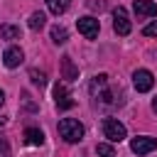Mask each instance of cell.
Listing matches in <instances>:
<instances>
[{
    "label": "cell",
    "mask_w": 157,
    "mask_h": 157,
    "mask_svg": "<svg viewBox=\"0 0 157 157\" xmlns=\"http://www.w3.org/2000/svg\"><path fill=\"white\" fill-rule=\"evenodd\" d=\"M25 142L32 147H39V145H44V132L39 128H25Z\"/></svg>",
    "instance_id": "8fae6325"
},
{
    "label": "cell",
    "mask_w": 157,
    "mask_h": 157,
    "mask_svg": "<svg viewBox=\"0 0 157 157\" xmlns=\"http://www.w3.org/2000/svg\"><path fill=\"white\" fill-rule=\"evenodd\" d=\"M59 135H61L66 142H81V137H83V125H81L76 118H61V120H59Z\"/></svg>",
    "instance_id": "6da1fadb"
},
{
    "label": "cell",
    "mask_w": 157,
    "mask_h": 157,
    "mask_svg": "<svg viewBox=\"0 0 157 157\" xmlns=\"http://www.w3.org/2000/svg\"><path fill=\"white\" fill-rule=\"evenodd\" d=\"M44 2H47L52 15H64L69 10V5H71V0H44Z\"/></svg>",
    "instance_id": "4fadbf2b"
},
{
    "label": "cell",
    "mask_w": 157,
    "mask_h": 157,
    "mask_svg": "<svg viewBox=\"0 0 157 157\" xmlns=\"http://www.w3.org/2000/svg\"><path fill=\"white\" fill-rule=\"evenodd\" d=\"M66 39H69V32H66L61 25H54V27H52V42H54V44H66Z\"/></svg>",
    "instance_id": "9a60e30c"
},
{
    "label": "cell",
    "mask_w": 157,
    "mask_h": 157,
    "mask_svg": "<svg viewBox=\"0 0 157 157\" xmlns=\"http://www.w3.org/2000/svg\"><path fill=\"white\" fill-rule=\"evenodd\" d=\"M135 12H137V17H155L157 5L152 0H135Z\"/></svg>",
    "instance_id": "30bf717a"
},
{
    "label": "cell",
    "mask_w": 157,
    "mask_h": 157,
    "mask_svg": "<svg viewBox=\"0 0 157 157\" xmlns=\"http://www.w3.org/2000/svg\"><path fill=\"white\" fill-rule=\"evenodd\" d=\"M0 157H10V145L2 135H0Z\"/></svg>",
    "instance_id": "ffe728a7"
},
{
    "label": "cell",
    "mask_w": 157,
    "mask_h": 157,
    "mask_svg": "<svg viewBox=\"0 0 157 157\" xmlns=\"http://www.w3.org/2000/svg\"><path fill=\"white\" fill-rule=\"evenodd\" d=\"M22 32L17 25H0V39H20Z\"/></svg>",
    "instance_id": "5bb4252c"
},
{
    "label": "cell",
    "mask_w": 157,
    "mask_h": 157,
    "mask_svg": "<svg viewBox=\"0 0 157 157\" xmlns=\"http://www.w3.org/2000/svg\"><path fill=\"white\" fill-rule=\"evenodd\" d=\"M5 123H7V118H2V115H0V125H5Z\"/></svg>",
    "instance_id": "603a6c76"
},
{
    "label": "cell",
    "mask_w": 157,
    "mask_h": 157,
    "mask_svg": "<svg viewBox=\"0 0 157 157\" xmlns=\"http://www.w3.org/2000/svg\"><path fill=\"white\" fill-rule=\"evenodd\" d=\"M76 27H78V32L86 37V39H96L98 37V29H101V25H98V20L96 17H78L76 20Z\"/></svg>",
    "instance_id": "8992f818"
},
{
    "label": "cell",
    "mask_w": 157,
    "mask_h": 157,
    "mask_svg": "<svg viewBox=\"0 0 157 157\" xmlns=\"http://www.w3.org/2000/svg\"><path fill=\"white\" fill-rule=\"evenodd\" d=\"M22 61H25V52H22L20 47H7V49H5V54H2V64H5L7 69H17Z\"/></svg>",
    "instance_id": "ba28073f"
},
{
    "label": "cell",
    "mask_w": 157,
    "mask_h": 157,
    "mask_svg": "<svg viewBox=\"0 0 157 157\" xmlns=\"http://www.w3.org/2000/svg\"><path fill=\"white\" fill-rule=\"evenodd\" d=\"M5 103V93H2V88H0V105Z\"/></svg>",
    "instance_id": "44dd1931"
},
{
    "label": "cell",
    "mask_w": 157,
    "mask_h": 157,
    "mask_svg": "<svg viewBox=\"0 0 157 157\" xmlns=\"http://www.w3.org/2000/svg\"><path fill=\"white\" fill-rule=\"evenodd\" d=\"M130 150L135 155H150L152 150H157V137H150V135H137L130 140Z\"/></svg>",
    "instance_id": "3957f363"
},
{
    "label": "cell",
    "mask_w": 157,
    "mask_h": 157,
    "mask_svg": "<svg viewBox=\"0 0 157 157\" xmlns=\"http://www.w3.org/2000/svg\"><path fill=\"white\" fill-rule=\"evenodd\" d=\"M29 78L34 86H44L47 83V74L44 71H37V69H29Z\"/></svg>",
    "instance_id": "e0dca14e"
},
{
    "label": "cell",
    "mask_w": 157,
    "mask_h": 157,
    "mask_svg": "<svg viewBox=\"0 0 157 157\" xmlns=\"http://www.w3.org/2000/svg\"><path fill=\"white\" fill-rule=\"evenodd\" d=\"M130 17H128V12H125V7H115L113 10V29L120 34V37H125V34H130Z\"/></svg>",
    "instance_id": "277c9868"
},
{
    "label": "cell",
    "mask_w": 157,
    "mask_h": 157,
    "mask_svg": "<svg viewBox=\"0 0 157 157\" xmlns=\"http://www.w3.org/2000/svg\"><path fill=\"white\" fill-rule=\"evenodd\" d=\"M125 135H128V130L118 118H105L103 120V137H108V142H123Z\"/></svg>",
    "instance_id": "7a4b0ae2"
},
{
    "label": "cell",
    "mask_w": 157,
    "mask_h": 157,
    "mask_svg": "<svg viewBox=\"0 0 157 157\" xmlns=\"http://www.w3.org/2000/svg\"><path fill=\"white\" fill-rule=\"evenodd\" d=\"M44 22H47V17H44V12H32L29 15V29H42L44 27Z\"/></svg>",
    "instance_id": "2e32d148"
},
{
    "label": "cell",
    "mask_w": 157,
    "mask_h": 157,
    "mask_svg": "<svg viewBox=\"0 0 157 157\" xmlns=\"http://www.w3.org/2000/svg\"><path fill=\"white\" fill-rule=\"evenodd\" d=\"M142 34H145V37H157V20H155V22H150V25L142 29Z\"/></svg>",
    "instance_id": "d6986e66"
},
{
    "label": "cell",
    "mask_w": 157,
    "mask_h": 157,
    "mask_svg": "<svg viewBox=\"0 0 157 157\" xmlns=\"http://www.w3.org/2000/svg\"><path fill=\"white\" fill-rule=\"evenodd\" d=\"M152 110H155V113H157V98H155V101H152Z\"/></svg>",
    "instance_id": "7402d4cb"
},
{
    "label": "cell",
    "mask_w": 157,
    "mask_h": 157,
    "mask_svg": "<svg viewBox=\"0 0 157 157\" xmlns=\"http://www.w3.org/2000/svg\"><path fill=\"white\" fill-rule=\"evenodd\" d=\"M96 152H98V157H115V152H113V147H110L108 142H101V145L96 147Z\"/></svg>",
    "instance_id": "ac0fdd59"
},
{
    "label": "cell",
    "mask_w": 157,
    "mask_h": 157,
    "mask_svg": "<svg viewBox=\"0 0 157 157\" xmlns=\"http://www.w3.org/2000/svg\"><path fill=\"white\" fill-rule=\"evenodd\" d=\"M105 86H108V76L105 74H98V76H93L91 78V86H88V91H91V96H101L103 91H105Z\"/></svg>",
    "instance_id": "7c38bea8"
},
{
    "label": "cell",
    "mask_w": 157,
    "mask_h": 157,
    "mask_svg": "<svg viewBox=\"0 0 157 157\" xmlns=\"http://www.w3.org/2000/svg\"><path fill=\"white\" fill-rule=\"evenodd\" d=\"M132 86H135V91L147 93V91L155 86V76H152V71H147V69H137V71L132 74Z\"/></svg>",
    "instance_id": "5b68a950"
},
{
    "label": "cell",
    "mask_w": 157,
    "mask_h": 157,
    "mask_svg": "<svg viewBox=\"0 0 157 157\" xmlns=\"http://www.w3.org/2000/svg\"><path fill=\"white\" fill-rule=\"evenodd\" d=\"M61 76H64L66 81H76V78H78V66L74 64V59H71L69 54L61 56Z\"/></svg>",
    "instance_id": "9c48e42d"
},
{
    "label": "cell",
    "mask_w": 157,
    "mask_h": 157,
    "mask_svg": "<svg viewBox=\"0 0 157 157\" xmlns=\"http://www.w3.org/2000/svg\"><path fill=\"white\" fill-rule=\"evenodd\" d=\"M54 103H56V108H61V110L74 108V98H71V93H69V88H66L64 83H56V86H54Z\"/></svg>",
    "instance_id": "52a82bcc"
}]
</instances>
